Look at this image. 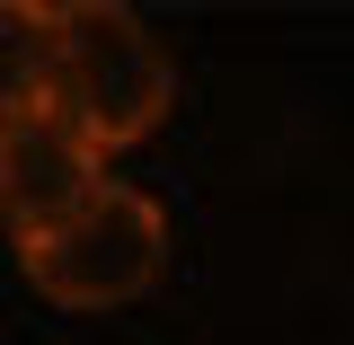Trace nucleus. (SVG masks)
<instances>
[{"mask_svg":"<svg viewBox=\"0 0 354 345\" xmlns=\"http://www.w3.org/2000/svg\"><path fill=\"white\" fill-rule=\"evenodd\" d=\"M106 186H115V177H106L97 133H88L53 88L9 80V97H0V213H9V239L27 248L44 230L80 221Z\"/></svg>","mask_w":354,"mask_h":345,"instance_id":"obj_3","label":"nucleus"},{"mask_svg":"<svg viewBox=\"0 0 354 345\" xmlns=\"http://www.w3.org/2000/svg\"><path fill=\"white\" fill-rule=\"evenodd\" d=\"M18 274H27L53 310H80V319L133 310L169 274V213H160V195H142V186L115 177L80 221L27 239V248H18Z\"/></svg>","mask_w":354,"mask_h":345,"instance_id":"obj_2","label":"nucleus"},{"mask_svg":"<svg viewBox=\"0 0 354 345\" xmlns=\"http://www.w3.org/2000/svg\"><path fill=\"white\" fill-rule=\"evenodd\" d=\"M9 44L18 71L9 80L53 88L97 151H133L169 124L177 106V62L160 53V36L133 18L124 0H44V9H9Z\"/></svg>","mask_w":354,"mask_h":345,"instance_id":"obj_1","label":"nucleus"}]
</instances>
